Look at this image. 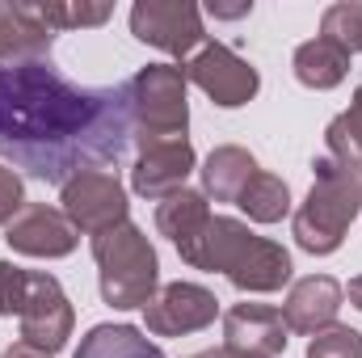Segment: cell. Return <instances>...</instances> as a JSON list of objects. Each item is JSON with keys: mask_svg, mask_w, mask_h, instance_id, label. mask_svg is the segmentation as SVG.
I'll use <instances>...</instances> for the list:
<instances>
[{"mask_svg": "<svg viewBox=\"0 0 362 358\" xmlns=\"http://www.w3.org/2000/svg\"><path fill=\"white\" fill-rule=\"evenodd\" d=\"M354 110L362 114V85H358V93H354Z\"/></svg>", "mask_w": 362, "mask_h": 358, "instance_id": "30", "label": "cell"}, {"mask_svg": "<svg viewBox=\"0 0 362 358\" xmlns=\"http://www.w3.org/2000/svg\"><path fill=\"white\" fill-rule=\"evenodd\" d=\"M8 249L25 253V258H68L81 245V232L72 228V219L59 207L47 202H25L21 215L4 228Z\"/></svg>", "mask_w": 362, "mask_h": 358, "instance_id": "11", "label": "cell"}, {"mask_svg": "<svg viewBox=\"0 0 362 358\" xmlns=\"http://www.w3.org/2000/svg\"><path fill=\"white\" fill-rule=\"evenodd\" d=\"M358 51H362V47H358Z\"/></svg>", "mask_w": 362, "mask_h": 358, "instance_id": "31", "label": "cell"}, {"mask_svg": "<svg viewBox=\"0 0 362 358\" xmlns=\"http://www.w3.org/2000/svg\"><path fill=\"white\" fill-rule=\"evenodd\" d=\"M34 13L42 17L47 30H85V25H105L110 21V4H34Z\"/></svg>", "mask_w": 362, "mask_h": 358, "instance_id": "22", "label": "cell"}, {"mask_svg": "<svg viewBox=\"0 0 362 358\" xmlns=\"http://www.w3.org/2000/svg\"><path fill=\"white\" fill-rule=\"evenodd\" d=\"M25 282H30V270L13 266V262H0V316H17L21 312Z\"/></svg>", "mask_w": 362, "mask_h": 358, "instance_id": "24", "label": "cell"}, {"mask_svg": "<svg viewBox=\"0 0 362 358\" xmlns=\"http://www.w3.org/2000/svg\"><path fill=\"white\" fill-rule=\"evenodd\" d=\"M308 358H362V333L350 325H329V329L312 333Z\"/></svg>", "mask_w": 362, "mask_h": 358, "instance_id": "23", "label": "cell"}, {"mask_svg": "<svg viewBox=\"0 0 362 358\" xmlns=\"http://www.w3.org/2000/svg\"><path fill=\"white\" fill-rule=\"evenodd\" d=\"M350 51L346 47H337L333 38H312V42H303L299 51H295V81L303 85V89H337L346 76H350Z\"/></svg>", "mask_w": 362, "mask_h": 358, "instance_id": "17", "label": "cell"}, {"mask_svg": "<svg viewBox=\"0 0 362 358\" xmlns=\"http://www.w3.org/2000/svg\"><path fill=\"white\" fill-rule=\"evenodd\" d=\"M215 316H219V299L206 287H198V282H169L144 308L148 333H156V337L202 333L206 325H215Z\"/></svg>", "mask_w": 362, "mask_h": 358, "instance_id": "10", "label": "cell"}, {"mask_svg": "<svg viewBox=\"0 0 362 358\" xmlns=\"http://www.w3.org/2000/svg\"><path fill=\"white\" fill-rule=\"evenodd\" d=\"M206 224H211V202L202 190H177L173 198L156 202V228H160V236H169L177 245V253Z\"/></svg>", "mask_w": 362, "mask_h": 358, "instance_id": "18", "label": "cell"}, {"mask_svg": "<svg viewBox=\"0 0 362 358\" xmlns=\"http://www.w3.org/2000/svg\"><path fill=\"white\" fill-rule=\"evenodd\" d=\"M257 173L262 169H257L253 152H245L236 144H223V148H215L202 161V194L215 198V202H236L245 194V185L257 178Z\"/></svg>", "mask_w": 362, "mask_h": 358, "instance_id": "16", "label": "cell"}, {"mask_svg": "<svg viewBox=\"0 0 362 358\" xmlns=\"http://www.w3.org/2000/svg\"><path fill=\"white\" fill-rule=\"evenodd\" d=\"M21 207H25V181L8 165H0V228H8L21 215Z\"/></svg>", "mask_w": 362, "mask_h": 358, "instance_id": "25", "label": "cell"}, {"mask_svg": "<svg viewBox=\"0 0 362 358\" xmlns=\"http://www.w3.org/2000/svg\"><path fill=\"white\" fill-rule=\"evenodd\" d=\"M312 173H316V181H312L308 198L299 202L291 232L303 253L325 258V253L341 249L350 224L362 215V178H354L350 169H341L329 156L312 161Z\"/></svg>", "mask_w": 362, "mask_h": 358, "instance_id": "3", "label": "cell"}, {"mask_svg": "<svg viewBox=\"0 0 362 358\" xmlns=\"http://www.w3.org/2000/svg\"><path fill=\"white\" fill-rule=\"evenodd\" d=\"M346 295H350V304H354V308L362 312V274H358V278H350V287H346Z\"/></svg>", "mask_w": 362, "mask_h": 358, "instance_id": "29", "label": "cell"}, {"mask_svg": "<svg viewBox=\"0 0 362 358\" xmlns=\"http://www.w3.org/2000/svg\"><path fill=\"white\" fill-rule=\"evenodd\" d=\"M0 358H51V354H42V350H34V346H25V342H17V346H8Z\"/></svg>", "mask_w": 362, "mask_h": 358, "instance_id": "27", "label": "cell"}, {"mask_svg": "<svg viewBox=\"0 0 362 358\" xmlns=\"http://www.w3.org/2000/svg\"><path fill=\"white\" fill-rule=\"evenodd\" d=\"M93 262H97L101 299L118 312L148 308L152 295L160 291V258L131 219L93 236Z\"/></svg>", "mask_w": 362, "mask_h": 358, "instance_id": "4", "label": "cell"}, {"mask_svg": "<svg viewBox=\"0 0 362 358\" xmlns=\"http://www.w3.org/2000/svg\"><path fill=\"white\" fill-rule=\"evenodd\" d=\"M185 89H189V81H185L181 64H148L127 81L131 122H135V139L144 152L185 139V131H189Z\"/></svg>", "mask_w": 362, "mask_h": 358, "instance_id": "5", "label": "cell"}, {"mask_svg": "<svg viewBox=\"0 0 362 358\" xmlns=\"http://www.w3.org/2000/svg\"><path fill=\"white\" fill-rule=\"evenodd\" d=\"M236 207L253 224H278V219L291 215V190H286V181L274 178V173H257L245 185V194L236 198Z\"/></svg>", "mask_w": 362, "mask_h": 358, "instance_id": "20", "label": "cell"}, {"mask_svg": "<svg viewBox=\"0 0 362 358\" xmlns=\"http://www.w3.org/2000/svg\"><path fill=\"white\" fill-rule=\"evenodd\" d=\"M198 358H202V354H198Z\"/></svg>", "mask_w": 362, "mask_h": 358, "instance_id": "32", "label": "cell"}, {"mask_svg": "<svg viewBox=\"0 0 362 358\" xmlns=\"http://www.w3.org/2000/svg\"><path fill=\"white\" fill-rule=\"evenodd\" d=\"M325 144H329V161H337L341 169H350L354 178H362V114L354 105L341 110V114L329 122Z\"/></svg>", "mask_w": 362, "mask_h": 358, "instance_id": "21", "label": "cell"}, {"mask_svg": "<svg viewBox=\"0 0 362 358\" xmlns=\"http://www.w3.org/2000/svg\"><path fill=\"white\" fill-rule=\"evenodd\" d=\"M211 13L215 17H245V13H253V4H211Z\"/></svg>", "mask_w": 362, "mask_h": 358, "instance_id": "26", "label": "cell"}, {"mask_svg": "<svg viewBox=\"0 0 362 358\" xmlns=\"http://www.w3.org/2000/svg\"><path fill=\"white\" fill-rule=\"evenodd\" d=\"M286 321L270 304H236L223 312V346L245 350V354L278 358L286 350Z\"/></svg>", "mask_w": 362, "mask_h": 358, "instance_id": "12", "label": "cell"}, {"mask_svg": "<svg viewBox=\"0 0 362 358\" xmlns=\"http://www.w3.org/2000/svg\"><path fill=\"white\" fill-rule=\"evenodd\" d=\"M55 30L42 25L34 4L13 0L0 4V64H21V59H51Z\"/></svg>", "mask_w": 362, "mask_h": 358, "instance_id": "15", "label": "cell"}, {"mask_svg": "<svg viewBox=\"0 0 362 358\" xmlns=\"http://www.w3.org/2000/svg\"><path fill=\"white\" fill-rule=\"evenodd\" d=\"M135 139L127 85H72L51 59L0 64V156L25 178L68 185L110 173Z\"/></svg>", "mask_w": 362, "mask_h": 358, "instance_id": "1", "label": "cell"}, {"mask_svg": "<svg viewBox=\"0 0 362 358\" xmlns=\"http://www.w3.org/2000/svg\"><path fill=\"white\" fill-rule=\"evenodd\" d=\"M21 342L42 350V354H59L72 337V325H76V312L59 287L55 274H42V270H30V282H25V299H21Z\"/></svg>", "mask_w": 362, "mask_h": 358, "instance_id": "6", "label": "cell"}, {"mask_svg": "<svg viewBox=\"0 0 362 358\" xmlns=\"http://www.w3.org/2000/svg\"><path fill=\"white\" fill-rule=\"evenodd\" d=\"M131 34L165 55H189L194 47H202L206 30H202V13L189 0H139L131 8Z\"/></svg>", "mask_w": 362, "mask_h": 358, "instance_id": "9", "label": "cell"}, {"mask_svg": "<svg viewBox=\"0 0 362 358\" xmlns=\"http://www.w3.org/2000/svg\"><path fill=\"white\" fill-rule=\"evenodd\" d=\"M341 304H346V291H341L337 278L308 274V278H299L291 287V295L282 304V321H286L291 333H308L312 337V333H320V329H329L337 321Z\"/></svg>", "mask_w": 362, "mask_h": 358, "instance_id": "14", "label": "cell"}, {"mask_svg": "<svg viewBox=\"0 0 362 358\" xmlns=\"http://www.w3.org/2000/svg\"><path fill=\"white\" fill-rule=\"evenodd\" d=\"M181 262L194 270H219L245 295H270L291 282V253L232 215H211V224L181 249Z\"/></svg>", "mask_w": 362, "mask_h": 358, "instance_id": "2", "label": "cell"}, {"mask_svg": "<svg viewBox=\"0 0 362 358\" xmlns=\"http://www.w3.org/2000/svg\"><path fill=\"white\" fill-rule=\"evenodd\" d=\"M202 358H262V354H245V350H232V346H215V350H206Z\"/></svg>", "mask_w": 362, "mask_h": 358, "instance_id": "28", "label": "cell"}, {"mask_svg": "<svg viewBox=\"0 0 362 358\" xmlns=\"http://www.w3.org/2000/svg\"><path fill=\"white\" fill-rule=\"evenodd\" d=\"M72 358H165L135 325H93Z\"/></svg>", "mask_w": 362, "mask_h": 358, "instance_id": "19", "label": "cell"}, {"mask_svg": "<svg viewBox=\"0 0 362 358\" xmlns=\"http://www.w3.org/2000/svg\"><path fill=\"white\" fill-rule=\"evenodd\" d=\"M198 169V156L189 148V139L181 144H165V148H148L135 169H131V190L148 202H165L177 190H185V178Z\"/></svg>", "mask_w": 362, "mask_h": 358, "instance_id": "13", "label": "cell"}, {"mask_svg": "<svg viewBox=\"0 0 362 358\" xmlns=\"http://www.w3.org/2000/svg\"><path fill=\"white\" fill-rule=\"evenodd\" d=\"M59 190H64L59 194V202H64L59 211L72 219L76 232L101 236V232L127 224L131 202H127V190H122V181L114 173H81V178H72Z\"/></svg>", "mask_w": 362, "mask_h": 358, "instance_id": "8", "label": "cell"}, {"mask_svg": "<svg viewBox=\"0 0 362 358\" xmlns=\"http://www.w3.org/2000/svg\"><path fill=\"white\" fill-rule=\"evenodd\" d=\"M185 81L198 85L219 110H240V105H249L257 97V89H262L257 68L249 59H240L223 42H202L198 55L185 64Z\"/></svg>", "mask_w": 362, "mask_h": 358, "instance_id": "7", "label": "cell"}]
</instances>
